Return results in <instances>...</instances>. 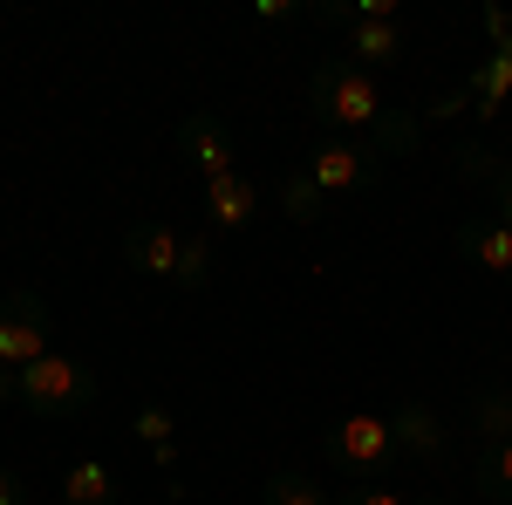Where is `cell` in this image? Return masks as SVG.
<instances>
[{"label": "cell", "mask_w": 512, "mask_h": 505, "mask_svg": "<svg viewBox=\"0 0 512 505\" xmlns=\"http://www.w3.org/2000/svg\"><path fill=\"white\" fill-rule=\"evenodd\" d=\"M308 110H315L335 137H369L376 117L390 110V96L376 89L369 69H355L349 55H328V62H315V76H308Z\"/></svg>", "instance_id": "cell-1"}, {"label": "cell", "mask_w": 512, "mask_h": 505, "mask_svg": "<svg viewBox=\"0 0 512 505\" xmlns=\"http://www.w3.org/2000/svg\"><path fill=\"white\" fill-rule=\"evenodd\" d=\"M14 403H21L28 417H76V410L96 403V376H89V362L48 349L35 369H21V396H14Z\"/></svg>", "instance_id": "cell-2"}, {"label": "cell", "mask_w": 512, "mask_h": 505, "mask_svg": "<svg viewBox=\"0 0 512 505\" xmlns=\"http://www.w3.org/2000/svg\"><path fill=\"white\" fill-rule=\"evenodd\" d=\"M55 342V314L41 301L35 287H14V294H0V362L21 376V369H35L41 355Z\"/></svg>", "instance_id": "cell-3"}, {"label": "cell", "mask_w": 512, "mask_h": 505, "mask_svg": "<svg viewBox=\"0 0 512 505\" xmlns=\"http://www.w3.org/2000/svg\"><path fill=\"white\" fill-rule=\"evenodd\" d=\"M321 451H328V465H335V471H362V478H376V471L396 458L390 417H376V410H349L342 424L321 437Z\"/></svg>", "instance_id": "cell-4"}, {"label": "cell", "mask_w": 512, "mask_h": 505, "mask_svg": "<svg viewBox=\"0 0 512 505\" xmlns=\"http://www.w3.org/2000/svg\"><path fill=\"white\" fill-rule=\"evenodd\" d=\"M301 171H308L328 198H342V192H369V185L383 178V157L369 151V144H355V137H321Z\"/></svg>", "instance_id": "cell-5"}, {"label": "cell", "mask_w": 512, "mask_h": 505, "mask_svg": "<svg viewBox=\"0 0 512 505\" xmlns=\"http://www.w3.org/2000/svg\"><path fill=\"white\" fill-rule=\"evenodd\" d=\"M390 437H396V451H410L424 465H451V430H444V417H437L431 403H396Z\"/></svg>", "instance_id": "cell-6"}, {"label": "cell", "mask_w": 512, "mask_h": 505, "mask_svg": "<svg viewBox=\"0 0 512 505\" xmlns=\"http://www.w3.org/2000/svg\"><path fill=\"white\" fill-rule=\"evenodd\" d=\"M178 151H185V164L205 171V185L226 178V171H239V164H233V130L212 117V110H192V117L178 123Z\"/></svg>", "instance_id": "cell-7"}, {"label": "cell", "mask_w": 512, "mask_h": 505, "mask_svg": "<svg viewBox=\"0 0 512 505\" xmlns=\"http://www.w3.org/2000/svg\"><path fill=\"white\" fill-rule=\"evenodd\" d=\"M178 246L185 239L171 233V226H158V219H137L130 233H123V260L137 273H158V280H171L178 273Z\"/></svg>", "instance_id": "cell-8"}, {"label": "cell", "mask_w": 512, "mask_h": 505, "mask_svg": "<svg viewBox=\"0 0 512 505\" xmlns=\"http://www.w3.org/2000/svg\"><path fill=\"white\" fill-rule=\"evenodd\" d=\"M205 212H212V226L246 233V226H253V212H260V192H253L239 171H226V178H212V185H205Z\"/></svg>", "instance_id": "cell-9"}, {"label": "cell", "mask_w": 512, "mask_h": 505, "mask_svg": "<svg viewBox=\"0 0 512 505\" xmlns=\"http://www.w3.org/2000/svg\"><path fill=\"white\" fill-rule=\"evenodd\" d=\"M349 62L355 69H390V62H403V21H355L349 28Z\"/></svg>", "instance_id": "cell-10"}, {"label": "cell", "mask_w": 512, "mask_h": 505, "mask_svg": "<svg viewBox=\"0 0 512 505\" xmlns=\"http://www.w3.org/2000/svg\"><path fill=\"white\" fill-rule=\"evenodd\" d=\"M458 253L478 260L485 273H506L512 280V233L499 219H465V226H458Z\"/></svg>", "instance_id": "cell-11"}, {"label": "cell", "mask_w": 512, "mask_h": 505, "mask_svg": "<svg viewBox=\"0 0 512 505\" xmlns=\"http://www.w3.org/2000/svg\"><path fill=\"white\" fill-rule=\"evenodd\" d=\"M465 96H472V117H499L512 96V55H485L465 82Z\"/></svg>", "instance_id": "cell-12"}, {"label": "cell", "mask_w": 512, "mask_h": 505, "mask_svg": "<svg viewBox=\"0 0 512 505\" xmlns=\"http://www.w3.org/2000/svg\"><path fill=\"white\" fill-rule=\"evenodd\" d=\"M472 485H478L492 505H512V437H499V444H478V451H472Z\"/></svg>", "instance_id": "cell-13"}, {"label": "cell", "mask_w": 512, "mask_h": 505, "mask_svg": "<svg viewBox=\"0 0 512 505\" xmlns=\"http://www.w3.org/2000/svg\"><path fill=\"white\" fill-rule=\"evenodd\" d=\"M417 144H424V123H417V110H403V103H390L376 117V130H369V151L376 157H410Z\"/></svg>", "instance_id": "cell-14"}, {"label": "cell", "mask_w": 512, "mask_h": 505, "mask_svg": "<svg viewBox=\"0 0 512 505\" xmlns=\"http://www.w3.org/2000/svg\"><path fill=\"white\" fill-rule=\"evenodd\" d=\"M62 499L69 505H123V492H117V478L96 465V458H76V465L62 471Z\"/></svg>", "instance_id": "cell-15"}, {"label": "cell", "mask_w": 512, "mask_h": 505, "mask_svg": "<svg viewBox=\"0 0 512 505\" xmlns=\"http://www.w3.org/2000/svg\"><path fill=\"white\" fill-rule=\"evenodd\" d=\"M472 430H478V444L512 437V383H485L472 396Z\"/></svg>", "instance_id": "cell-16"}, {"label": "cell", "mask_w": 512, "mask_h": 505, "mask_svg": "<svg viewBox=\"0 0 512 505\" xmlns=\"http://www.w3.org/2000/svg\"><path fill=\"white\" fill-rule=\"evenodd\" d=\"M280 205H287V219H294V226H321V219H328V192H321L308 171H294V178L280 185Z\"/></svg>", "instance_id": "cell-17"}, {"label": "cell", "mask_w": 512, "mask_h": 505, "mask_svg": "<svg viewBox=\"0 0 512 505\" xmlns=\"http://www.w3.org/2000/svg\"><path fill=\"white\" fill-rule=\"evenodd\" d=\"M137 437L151 444V458H158L164 471L178 465V451H171V437H178V417H171L164 403H151V410H137Z\"/></svg>", "instance_id": "cell-18"}, {"label": "cell", "mask_w": 512, "mask_h": 505, "mask_svg": "<svg viewBox=\"0 0 512 505\" xmlns=\"http://www.w3.org/2000/svg\"><path fill=\"white\" fill-rule=\"evenodd\" d=\"M260 499L267 505H335V492H321L315 478H301V471H274Z\"/></svg>", "instance_id": "cell-19"}, {"label": "cell", "mask_w": 512, "mask_h": 505, "mask_svg": "<svg viewBox=\"0 0 512 505\" xmlns=\"http://www.w3.org/2000/svg\"><path fill=\"white\" fill-rule=\"evenodd\" d=\"M205 280H212V246L192 233L185 246H178V273H171V287H205Z\"/></svg>", "instance_id": "cell-20"}, {"label": "cell", "mask_w": 512, "mask_h": 505, "mask_svg": "<svg viewBox=\"0 0 512 505\" xmlns=\"http://www.w3.org/2000/svg\"><path fill=\"white\" fill-rule=\"evenodd\" d=\"M485 35H492V55H512V14L506 7H485Z\"/></svg>", "instance_id": "cell-21"}, {"label": "cell", "mask_w": 512, "mask_h": 505, "mask_svg": "<svg viewBox=\"0 0 512 505\" xmlns=\"http://www.w3.org/2000/svg\"><path fill=\"white\" fill-rule=\"evenodd\" d=\"M492 198H499V226L512 233V157L499 164V171H492Z\"/></svg>", "instance_id": "cell-22"}, {"label": "cell", "mask_w": 512, "mask_h": 505, "mask_svg": "<svg viewBox=\"0 0 512 505\" xmlns=\"http://www.w3.org/2000/svg\"><path fill=\"white\" fill-rule=\"evenodd\" d=\"M0 505H28V492H21V471L0 465Z\"/></svg>", "instance_id": "cell-23"}, {"label": "cell", "mask_w": 512, "mask_h": 505, "mask_svg": "<svg viewBox=\"0 0 512 505\" xmlns=\"http://www.w3.org/2000/svg\"><path fill=\"white\" fill-rule=\"evenodd\" d=\"M355 505H403L396 485H369V492H355Z\"/></svg>", "instance_id": "cell-24"}, {"label": "cell", "mask_w": 512, "mask_h": 505, "mask_svg": "<svg viewBox=\"0 0 512 505\" xmlns=\"http://www.w3.org/2000/svg\"><path fill=\"white\" fill-rule=\"evenodd\" d=\"M294 14H301V0H294V7H287V0H260V21H294Z\"/></svg>", "instance_id": "cell-25"}, {"label": "cell", "mask_w": 512, "mask_h": 505, "mask_svg": "<svg viewBox=\"0 0 512 505\" xmlns=\"http://www.w3.org/2000/svg\"><path fill=\"white\" fill-rule=\"evenodd\" d=\"M14 396H21V376H14V369L0 362V403H14Z\"/></svg>", "instance_id": "cell-26"}, {"label": "cell", "mask_w": 512, "mask_h": 505, "mask_svg": "<svg viewBox=\"0 0 512 505\" xmlns=\"http://www.w3.org/2000/svg\"><path fill=\"white\" fill-rule=\"evenodd\" d=\"M410 505H451V499H410Z\"/></svg>", "instance_id": "cell-27"}]
</instances>
